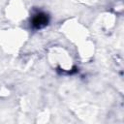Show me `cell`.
I'll use <instances>...</instances> for the list:
<instances>
[{"label":"cell","instance_id":"obj_1","mask_svg":"<svg viewBox=\"0 0 124 124\" xmlns=\"http://www.w3.org/2000/svg\"><path fill=\"white\" fill-rule=\"evenodd\" d=\"M31 23L34 28L40 29L48 23V16H47V15H46L44 13H41V12L37 13L32 16Z\"/></svg>","mask_w":124,"mask_h":124}]
</instances>
